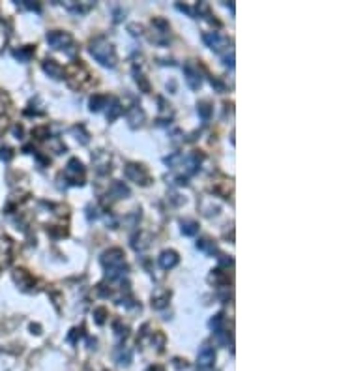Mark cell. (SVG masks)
<instances>
[{"label":"cell","instance_id":"obj_4","mask_svg":"<svg viewBox=\"0 0 337 371\" xmlns=\"http://www.w3.org/2000/svg\"><path fill=\"white\" fill-rule=\"evenodd\" d=\"M47 43L53 49H58V51H66L68 55L75 53V41L70 32H64V30H51L47 32Z\"/></svg>","mask_w":337,"mask_h":371},{"label":"cell","instance_id":"obj_6","mask_svg":"<svg viewBox=\"0 0 337 371\" xmlns=\"http://www.w3.org/2000/svg\"><path fill=\"white\" fill-rule=\"evenodd\" d=\"M124 175H126L128 180H131L135 184H141V186H150L152 184L150 171L145 165H141V163H128L124 167Z\"/></svg>","mask_w":337,"mask_h":371},{"label":"cell","instance_id":"obj_25","mask_svg":"<svg viewBox=\"0 0 337 371\" xmlns=\"http://www.w3.org/2000/svg\"><path fill=\"white\" fill-rule=\"evenodd\" d=\"M133 75H135V83L139 84V88H141L143 92H146V94H148V92L152 90V86H150V81L146 79L145 73L141 72V70H135V68H133Z\"/></svg>","mask_w":337,"mask_h":371},{"label":"cell","instance_id":"obj_20","mask_svg":"<svg viewBox=\"0 0 337 371\" xmlns=\"http://www.w3.org/2000/svg\"><path fill=\"white\" fill-rule=\"evenodd\" d=\"M109 105H111V107L107 109V120L112 122V120H116L122 113H124V107H122L118 98H109Z\"/></svg>","mask_w":337,"mask_h":371},{"label":"cell","instance_id":"obj_39","mask_svg":"<svg viewBox=\"0 0 337 371\" xmlns=\"http://www.w3.org/2000/svg\"><path fill=\"white\" fill-rule=\"evenodd\" d=\"M8 126H10V118H8V115H0V135L8 130Z\"/></svg>","mask_w":337,"mask_h":371},{"label":"cell","instance_id":"obj_1","mask_svg":"<svg viewBox=\"0 0 337 371\" xmlns=\"http://www.w3.org/2000/svg\"><path fill=\"white\" fill-rule=\"evenodd\" d=\"M101 264L107 270L109 281H122L128 272L126 253L122 248H111L101 255Z\"/></svg>","mask_w":337,"mask_h":371},{"label":"cell","instance_id":"obj_28","mask_svg":"<svg viewBox=\"0 0 337 371\" xmlns=\"http://www.w3.org/2000/svg\"><path fill=\"white\" fill-rule=\"evenodd\" d=\"M225 315L223 313H217V315H214L212 317V321H210V328L214 330V334H221V332H225Z\"/></svg>","mask_w":337,"mask_h":371},{"label":"cell","instance_id":"obj_8","mask_svg":"<svg viewBox=\"0 0 337 371\" xmlns=\"http://www.w3.org/2000/svg\"><path fill=\"white\" fill-rule=\"evenodd\" d=\"M12 275H13V281L19 285L21 291L32 293V291L36 289V277L30 274L28 270H24V268H15Z\"/></svg>","mask_w":337,"mask_h":371},{"label":"cell","instance_id":"obj_42","mask_svg":"<svg viewBox=\"0 0 337 371\" xmlns=\"http://www.w3.org/2000/svg\"><path fill=\"white\" fill-rule=\"evenodd\" d=\"M223 60H225V66L232 68V66H234V53L230 51L229 55H225V57H223Z\"/></svg>","mask_w":337,"mask_h":371},{"label":"cell","instance_id":"obj_23","mask_svg":"<svg viewBox=\"0 0 337 371\" xmlns=\"http://www.w3.org/2000/svg\"><path fill=\"white\" fill-rule=\"evenodd\" d=\"M107 103H109L107 94H94V96L90 98V101H88V105H90V111H92V113L101 111V109L105 107Z\"/></svg>","mask_w":337,"mask_h":371},{"label":"cell","instance_id":"obj_3","mask_svg":"<svg viewBox=\"0 0 337 371\" xmlns=\"http://www.w3.org/2000/svg\"><path fill=\"white\" fill-rule=\"evenodd\" d=\"M90 55L103 66H109V68H114L116 62H118V57H116V51L112 47V43L109 41L107 38L103 36H97L90 41Z\"/></svg>","mask_w":337,"mask_h":371},{"label":"cell","instance_id":"obj_12","mask_svg":"<svg viewBox=\"0 0 337 371\" xmlns=\"http://www.w3.org/2000/svg\"><path fill=\"white\" fill-rule=\"evenodd\" d=\"M216 362V351L210 345H203V349L199 351V356H197V368L201 371L210 370Z\"/></svg>","mask_w":337,"mask_h":371},{"label":"cell","instance_id":"obj_10","mask_svg":"<svg viewBox=\"0 0 337 371\" xmlns=\"http://www.w3.org/2000/svg\"><path fill=\"white\" fill-rule=\"evenodd\" d=\"M203 39H205V43L208 47L217 51V53H221L223 49H229V38L219 34V32H205Z\"/></svg>","mask_w":337,"mask_h":371},{"label":"cell","instance_id":"obj_33","mask_svg":"<svg viewBox=\"0 0 337 371\" xmlns=\"http://www.w3.org/2000/svg\"><path fill=\"white\" fill-rule=\"evenodd\" d=\"M107 317H109L107 308H96V310H94V321H96L97 324H105Z\"/></svg>","mask_w":337,"mask_h":371},{"label":"cell","instance_id":"obj_2","mask_svg":"<svg viewBox=\"0 0 337 371\" xmlns=\"http://www.w3.org/2000/svg\"><path fill=\"white\" fill-rule=\"evenodd\" d=\"M64 77L73 90H86L94 84V75L83 60H73L72 64H68L64 68Z\"/></svg>","mask_w":337,"mask_h":371},{"label":"cell","instance_id":"obj_29","mask_svg":"<svg viewBox=\"0 0 337 371\" xmlns=\"http://www.w3.org/2000/svg\"><path fill=\"white\" fill-rule=\"evenodd\" d=\"M182 233L186 236H195L199 233V223L195 219H184L182 221Z\"/></svg>","mask_w":337,"mask_h":371},{"label":"cell","instance_id":"obj_13","mask_svg":"<svg viewBox=\"0 0 337 371\" xmlns=\"http://www.w3.org/2000/svg\"><path fill=\"white\" fill-rule=\"evenodd\" d=\"M13 252V240L10 236H0V272L10 266Z\"/></svg>","mask_w":337,"mask_h":371},{"label":"cell","instance_id":"obj_19","mask_svg":"<svg viewBox=\"0 0 337 371\" xmlns=\"http://www.w3.org/2000/svg\"><path fill=\"white\" fill-rule=\"evenodd\" d=\"M146 115L145 111L139 107V105H135L128 111V122H130V126L131 128H139V126H143V122H145Z\"/></svg>","mask_w":337,"mask_h":371},{"label":"cell","instance_id":"obj_46","mask_svg":"<svg viewBox=\"0 0 337 371\" xmlns=\"http://www.w3.org/2000/svg\"><path fill=\"white\" fill-rule=\"evenodd\" d=\"M146 371H165V370H163L161 366H150V368H148Z\"/></svg>","mask_w":337,"mask_h":371},{"label":"cell","instance_id":"obj_7","mask_svg":"<svg viewBox=\"0 0 337 371\" xmlns=\"http://www.w3.org/2000/svg\"><path fill=\"white\" fill-rule=\"evenodd\" d=\"M152 28L156 32V36H152V41H156L159 45H165L170 38V24L163 17H154L152 19Z\"/></svg>","mask_w":337,"mask_h":371},{"label":"cell","instance_id":"obj_5","mask_svg":"<svg viewBox=\"0 0 337 371\" xmlns=\"http://www.w3.org/2000/svg\"><path fill=\"white\" fill-rule=\"evenodd\" d=\"M62 176H64V180H66L70 186H83L84 178H86V169H84V165L81 163V159L72 157V159L68 161L66 169H64Z\"/></svg>","mask_w":337,"mask_h":371},{"label":"cell","instance_id":"obj_32","mask_svg":"<svg viewBox=\"0 0 337 371\" xmlns=\"http://www.w3.org/2000/svg\"><path fill=\"white\" fill-rule=\"evenodd\" d=\"M92 6H94L92 2H88V4H72V2H68V4H66V8L73 13H86Z\"/></svg>","mask_w":337,"mask_h":371},{"label":"cell","instance_id":"obj_16","mask_svg":"<svg viewBox=\"0 0 337 371\" xmlns=\"http://www.w3.org/2000/svg\"><path fill=\"white\" fill-rule=\"evenodd\" d=\"M168 300H170V293L165 289H157L152 294V308L154 310H165L168 306Z\"/></svg>","mask_w":337,"mask_h":371},{"label":"cell","instance_id":"obj_26","mask_svg":"<svg viewBox=\"0 0 337 371\" xmlns=\"http://www.w3.org/2000/svg\"><path fill=\"white\" fill-rule=\"evenodd\" d=\"M131 246L137 250V252H143V250H146V248L150 246V242H148V234H146V233H139V234H135V236H133Z\"/></svg>","mask_w":337,"mask_h":371},{"label":"cell","instance_id":"obj_43","mask_svg":"<svg viewBox=\"0 0 337 371\" xmlns=\"http://www.w3.org/2000/svg\"><path fill=\"white\" fill-rule=\"evenodd\" d=\"M159 103L163 105V101H161V98H159ZM161 111H168L167 105H163V107H161ZM168 120H170V113H167V118H157V124H167Z\"/></svg>","mask_w":337,"mask_h":371},{"label":"cell","instance_id":"obj_41","mask_svg":"<svg viewBox=\"0 0 337 371\" xmlns=\"http://www.w3.org/2000/svg\"><path fill=\"white\" fill-rule=\"evenodd\" d=\"M23 6L26 10H32V12H39V10H41V6H39L37 2H24Z\"/></svg>","mask_w":337,"mask_h":371},{"label":"cell","instance_id":"obj_27","mask_svg":"<svg viewBox=\"0 0 337 371\" xmlns=\"http://www.w3.org/2000/svg\"><path fill=\"white\" fill-rule=\"evenodd\" d=\"M197 248H199L201 252L208 253V255H216V253H217L216 242H212L210 238H201L199 242H197Z\"/></svg>","mask_w":337,"mask_h":371},{"label":"cell","instance_id":"obj_21","mask_svg":"<svg viewBox=\"0 0 337 371\" xmlns=\"http://www.w3.org/2000/svg\"><path fill=\"white\" fill-rule=\"evenodd\" d=\"M210 281L216 285V287H227L229 285V274L227 272H223L221 268H216V270H212V274H210Z\"/></svg>","mask_w":337,"mask_h":371},{"label":"cell","instance_id":"obj_44","mask_svg":"<svg viewBox=\"0 0 337 371\" xmlns=\"http://www.w3.org/2000/svg\"><path fill=\"white\" fill-rule=\"evenodd\" d=\"M174 366H176L178 370H182V368H187V362H186V360L176 358V360H174Z\"/></svg>","mask_w":337,"mask_h":371},{"label":"cell","instance_id":"obj_9","mask_svg":"<svg viewBox=\"0 0 337 371\" xmlns=\"http://www.w3.org/2000/svg\"><path fill=\"white\" fill-rule=\"evenodd\" d=\"M92 163H94V169H96L99 175H107L111 173V163H112V157L109 154L107 150H96L92 154Z\"/></svg>","mask_w":337,"mask_h":371},{"label":"cell","instance_id":"obj_45","mask_svg":"<svg viewBox=\"0 0 337 371\" xmlns=\"http://www.w3.org/2000/svg\"><path fill=\"white\" fill-rule=\"evenodd\" d=\"M30 330H32L34 334H41V332H39V330H41V328H39V324H32V326H30Z\"/></svg>","mask_w":337,"mask_h":371},{"label":"cell","instance_id":"obj_22","mask_svg":"<svg viewBox=\"0 0 337 371\" xmlns=\"http://www.w3.org/2000/svg\"><path fill=\"white\" fill-rule=\"evenodd\" d=\"M36 53V45H24V47H19L13 51V57L19 60V62H28V60L34 57Z\"/></svg>","mask_w":337,"mask_h":371},{"label":"cell","instance_id":"obj_35","mask_svg":"<svg viewBox=\"0 0 337 371\" xmlns=\"http://www.w3.org/2000/svg\"><path fill=\"white\" fill-rule=\"evenodd\" d=\"M114 332H116L118 337H126V335H128V326H124L120 319H116V321H114Z\"/></svg>","mask_w":337,"mask_h":371},{"label":"cell","instance_id":"obj_36","mask_svg":"<svg viewBox=\"0 0 337 371\" xmlns=\"http://www.w3.org/2000/svg\"><path fill=\"white\" fill-rule=\"evenodd\" d=\"M210 83H212V86H216L217 92H225V88H227L223 81H219V77H210Z\"/></svg>","mask_w":337,"mask_h":371},{"label":"cell","instance_id":"obj_31","mask_svg":"<svg viewBox=\"0 0 337 371\" xmlns=\"http://www.w3.org/2000/svg\"><path fill=\"white\" fill-rule=\"evenodd\" d=\"M72 132L77 135V141H81V144H86L88 141H90V135H88V132L84 130L83 124H77V126H73Z\"/></svg>","mask_w":337,"mask_h":371},{"label":"cell","instance_id":"obj_17","mask_svg":"<svg viewBox=\"0 0 337 371\" xmlns=\"http://www.w3.org/2000/svg\"><path fill=\"white\" fill-rule=\"evenodd\" d=\"M109 195H111V199H114V201L126 199V197H130V188H128L124 182L114 180V182L111 184V188H109Z\"/></svg>","mask_w":337,"mask_h":371},{"label":"cell","instance_id":"obj_37","mask_svg":"<svg viewBox=\"0 0 337 371\" xmlns=\"http://www.w3.org/2000/svg\"><path fill=\"white\" fill-rule=\"evenodd\" d=\"M12 157H13V150H12V148H8V146L0 148V159H4V161H10Z\"/></svg>","mask_w":337,"mask_h":371},{"label":"cell","instance_id":"obj_30","mask_svg":"<svg viewBox=\"0 0 337 371\" xmlns=\"http://www.w3.org/2000/svg\"><path fill=\"white\" fill-rule=\"evenodd\" d=\"M131 358H133L131 349L120 347V351L116 352V362H118L120 366H130V364H131Z\"/></svg>","mask_w":337,"mask_h":371},{"label":"cell","instance_id":"obj_15","mask_svg":"<svg viewBox=\"0 0 337 371\" xmlns=\"http://www.w3.org/2000/svg\"><path fill=\"white\" fill-rule=\"evenodd\" d=\"M41 66H43V72L47 73L49 77H53V79H64V68H62L56 60H53V59L43 60Z\"/></svg>","mask_w":337,"mask_h":371},{"label":"cell","instance_id":"obj_18","mask_svg":"<svg viewBox=\"0 0 337 371\" xmlns=\"http://www.w3.org/2000/svg\"><path fill=\"white\" fill-rule=\"evenodd\" d=\"M212 192L219 195V197H223V199H229V195L232 193V184H230V180L227 178H221L214 182L212 184Z\"/></svg>","mask_w":337,"mask_h":371},{"label":"cell","instance_id":"obj_38","mask_svg":"<svg viewBox=\"0 0 337 371\" xmlns=\"http://www.w3.org/2000/svg\"><path fill=\"white\" fill-rule=\"evenodd\" d=\"M128 30H130V34H131V36H141V34H143V26H141V24H137V23L130 24V26H128Z\"/></svg>","mask_w":337,"mask_h":371},{"label":"cell","instance_id":"obj_11","mask_svg":"<svg viewBox=\"0 0 337 371\" xmlns=\"http://www.w3.org/2000/svg\"><path fill=\"white\" fill-rule=\"evenodd\" d=\"M184 75H186V83L191 90H199L201 84H203V77L199 72V66H195L193 62H187L184 66Z\"/></svg>","mask_w":337,"mask_h":371},{"label":"cell","instance_id":"obj_34","mask_svg":"<svg viewBox=\"0 0 337 371\" xmlns=\"http://www.w3.org/2000/svg\"><path fill=\"white\" fill-rule=\"evenodd\" d=\"M32 135H34V139H37V141H45V139L49 137V126L36 128V130L32 132Z\"/></svg>","mask_w":337,"mask_h":371},{"label":"cell","instance_id":"obj_14","mask_svg":"<svg viewBox=\"0 0 337 371\" xmlns=\"http://www.w3.org/2000/svg\"><path fill=\"white\" fill-rule=\"evenodd\" d=\"M180 261V257H178V253L174 252V250H165V252L159 255V266L163 268V270H170V268H174L176 264Z\"/></svg>","mask_w":337,"mask_h":371},{"label":"cell","instance_id":"obj_24","mask_svg":"<svg viewBox=\"0 0 337 371\" xmlns=\"http://www.w3.org/2000/svg\"><path fill=\"white\" fill-rule=\"evenodd\" d=\"M212 111H214V107H212V103H210L208 99H201V101L197 103V113H199V117L203 120H210Z\"/></svg>","mask_w":337,"mask_h":371},{"label":"cell","instance_id":"obj_40","mask_svg":"<svg viewBox=\"0 0 337 371\" xmlns=\"http://www.w3.org/2000/svg\"><path fill=\"white\" fill-rule=\"evenodd\" d=\"M83 335V328H73L72 334L68 335V341H72V343H77V337H81Z\"/></svg>","mask_w":337,"mask_h":371}]
</instances>
